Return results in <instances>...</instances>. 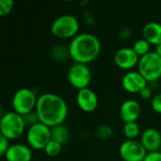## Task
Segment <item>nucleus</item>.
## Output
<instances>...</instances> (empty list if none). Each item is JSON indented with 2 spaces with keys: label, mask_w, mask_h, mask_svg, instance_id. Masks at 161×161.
<instances>
[{
  "label": "nucleus",
  "mask_w": 161,
  "mask_h": 161,
  "mask_svg": "<svg viewBox=\"0 0 161 161\" xmlns=\"http://www.w3.org/2000/svg\"><path fill=\"white\" fill-rule=\"evenodd\" d=\"M9 146V140H8L5 136L0 134V155L5 156Z\"/></svg>",
  "instance_id": "a878e982"
},
{
  "label": "nucleus",
  "mask_w": 161,
  "mask_h": 161,
  "mask_svg": "<svg viewBox=\"0 0 161 161\" xmlns=\"http://www.w3.org/2000/svg\"><path fill=\"white\" fill-rule=\"evenodd\" d=\"M120 156L125 161H143L148 152L141 142L126 140L120 146Z\"/></svg>",
  "instance_id": "1a4fd4ad"
},
{
  "label": "nucleus",
  "mask_w": 161,
  "mask_h": 161,
  "mask_svg": "<svg viewBox=\"0 0 161 161\" xmlns=\"http://www.w3.org/2000/svg\"><path fill=\"white\" fill-rule=\"evenodd\" d=\"M23 118H24L25 124L27 128L38 124V123H40V119H39V116H38V113L36 110H33V111L24 115Z\"/></svg>",
  "instance_id": "5701e85b"
},
{
  "label": "nucleus",
  "mask_w": 161,
  "mask_h": 161,
  "mask_svg": "<svg viewBox=\"0 0 161 161\" xmlns=\"http://www.w3.org/2000/svg\"><path fill=\"white\" fill-rule=\"evenodd\" d=\"M76 103L79 108L83 111L92 112L97 108L99 99L97 94L92 90H91L90 88H86L77 92Z\"/></svg>",
  "instance_id": "f8f14e48"
},
{
  "label": "nucleus",
  "mask_w": 161,
  "mask_h": 161,
  "mask_svg": "<svg viewBox=\"0 0 161 161\" xmlns=\"http://www.w3.org/2000/svg\"><path fill=\"white\" fill-rule=\"evenodd\" d=\"M132 34V31L130 28H123L121 31H120V37L122 39H127L128 37H130Z\"/></svg>",
  "instance_id": "c85d7f7f"
},
{
  "label": "nucleus",
  "mask_w": 161,
  "mask_h": 161,
  "mask_svg": "<svg viewBox=\"0 0 161 161\" xmlns=\"http://www.w3.org/2000/svg\"><path fill=\"white\" fill-rule=\"evenodd\" d=\"M142 36L150 44L158 45L161 43V24L158 22L147 23L142 28Z\"/></svg>",
  "instance_id": "dca6fc26"
},
{
  "label": "nucleus",
  "mask_w": 161,
  "mask_h": 161,
  "mask_svg": "<svg viewBox=\"0 0 161 161\" xmlns=\"http://www.w3.org/2000/svg\"><path fill=\"white\" fill-rule=\"evenodd\" d=\"M70 58L77 63L88 64L93 61L101 52V42L98 37L91 33L77 34L68 45Z\"/></svg>",
  "instance_id": "f03ea898"
},
{
  "label": "nucleus",
  "mask_w": 161,
  "mask_h": 161,
  "mask_svg": "<svg viewBox=\"0 0 161 161\" xmlns=\"http://www.w3.org/2000/svg\"><path fill=\"white\" fill-rule=\"evenodd\" d=\"M122 85L127 92L140 93L147 87V80L139 71H129L123 76Z\"/></svg>",
  "instance_id": "9b49d317"
},
{
  "label": "nucleus",
  "mask_w": 161,
  "mask_h": 161,
  "mask_svg": "<svg viewBox=\"0 0 161 161\" xmlns=\"http://www.w3.org/2000/svg\"><path fill=\"white\" fill-rule=\"evenodd\" d=\"M141 105L134 99L125 100L120 108V117L125 123L136 122L141 114Z\"/></svg>",
  "instance_id": "2eb2a0df"
},
{
  "label": "nucleus",
  "mask_w": 161,
  "mask_h": 161,
  "mask_svg": "<svg viewBox=\"0 0 161 161\" xmlns=\"http://www.w3.org/2000/svg\"><path fill=\"white\" fill-rule=\"evenodd\" d=\"M26 125L22 115L15 111L5 113L0 121V134L8 140H16L25 132Z\"/></svg>",
  "instance_id": "7ed1b4c3"
},
{
  "label": "nucleus",
  "mask_w": 161,
  "mask_h": 161,
  "mask_svg": "<svg viewBox=\"0 0 161 161\" xmlns=\"http://www.w3.org/2000/svg\"><path fill=\"white\" fill-rule=\"evenodd\" d=\"M138 71L147 80L155 82L161 77V57L155 51H151L145 56L140 58Z\"/></svg>",
  "instance_id": "39448f33"
},
{
  "label": "nucleus",
  "mask_w": 161,
  "mask_h": 161,
  "mask_svg": "<svg viewBox=\"0 0 161 161\" xmlns=\"http://www.w3.org/2000/svg\"><path fill=\"white\" fill-rule=\"evenodd\" d=\"M143 161H161V152H152L148 153Z\"/></svg>",
  "instance_id": "bb28decb"
},
{
  "label": "nucleus",
  "mask_w": 161,
  "mask_h": 161,
  "mask_svg": "<svg viewBox=\"0 0 161 161\" xmlns=\"http://www.w3.org/2000/svg\"><path fill=\"white\" fill-rule=\"evenodd\" d=\"M155 52H156L159 57H161V43L156 46V48H155Z\"/></svg>",
  "instance_id": "c756f323"
},
{
  "label": "nucleus",
  "mask_w": 161,
  "mask_h": 161,
  "mask_svg": "<svg viewBox=\"0 0 161 161\" xmlns=\"http://www.w3.org/2000/svg\"><path fill=\"white\" fill-rule=\"evenodd\" d=\"M132 48L134 49V51L137 53V55H138L140 58H142V57H143V56H145L146 54H148V53L151 52V50H150V48H151L150 42H147L145 39H143V38H142V39L137 40V41L134 42Z\"/></svg>",
  "instance_id": "aec40b11"
},
{
  "label": "nucleus",
  "mask_w": 161,
  "mask_h": 161,
  "mask_svg": "<svg viewBox=\"0 0 161 161\" xmlns=\"http://www.w3.org/2000/svg\"><path fill=\"white\" fill-rule=\"evenodd\" d=\"M151 106H152V108L157 113L161 114V93L156 94L155 96H153V98L151 100Z\"/></svg>",
  "instance_id": "393cba45"
},
{
  "label": "nucleus",
  "mask_w": 161,
  "mask_h": 161,
  "mask_svg": "<svg viewBox=\"0 0 161 161\" xmlns=\"http://www.w3.org/2000/svg\"><path fill=\"white\" fill-rule=\"evenodd\" d=\"M35 110L40 122L49 127L63 124L68 115V106L65 100L52 92H45L38 97Z\"/></svg>",
  "instance_id": "f257e3e1"
},
{
  "label": "nucleus",
  "mask_w": 161,
  "mask_h": 161,
  "mask_svg": "<svg viewBox=\"0 0 161 161\" xmlns=\"http://www.w3.org/2000/svg\"><path fill=\"white\" fill-rule=\"evenodd\" d=\"M51 138L53 141L63 145L70 139V131L68 127L63 124L58 125L56 126L51 127Z\"/></svg>",
  "instance_id": "f3484780"
},
{
  "label": "nucleus",
  "mask_w": 161,
  "mask_h": 161,
  "mask_svg": "<svg viewBox=\"0 0 161 161\" xmlns=\"http://www.w3.org/2000/svg\"><path fill=\"white\" fill-rule=\"evenodd\" d=\"M140 95H141V97L142 98V99H144V100H148V99H151V98H153L152 97V95H153V92H152V90L147 86V87H145L140 93H139Z\"/></svg>",
  "instance_id": "cd10ccee"
},
{
  "label": "nucleus",
  "mask_w": 161,
  "mask_h": 161,
  "mask_svg": "<svg viewBox=\"0 0 161 161\" xmlns=\"http://www.w3.org/2000/svg\"><path fill=\"white\" fill-rule=\"evenodd\" d=\"M141 130L137 122L125 123L124 125V134L127 140H136L138 136H140Z\"/></svg>",
  "instance_id": "6ab92c4d"
},
{
  "label": "nucleus",
  "mask_w": 161,
  "mask_h": 161,
  "mask_svg": "<svg viewBox=\"0 0 161 161\" xmlns=\"http://www.w3.org/2000/svg\"><path fill=\"white\" fill-rule=\"evenodd\" d=\"M140 142L148 153L157 152L161 147L160 132L154 127L146 128L142 133Z\"/></svg>",
  "instance_id": "ddd939ff"
},
{
  "label": "nucleus",
  "mask_w": 161,
  "mask_h": 161,
  "mask_svg": "<svg viewBox=\"0 0 161 161\" xmlns=\"http://www.w3.org/2000/svg\"><path fill=\"white\" fill-rule=\"evenodd\" d=\"M113 135V129L108 125H102L96 129V136L101 140H107Z\"/></svg>",
  "instance_id": "4be33fe9"
},
{
  "label": "nucleus",
  "mask_w": 161,
  "mask_h": 161,
  "mask_svg": "<svg viewBox=\"0 0 161 161\" xmlns=\"http://www.w3.org/2000/svg\"><path fill=\"white\" fill-rule=\"evenodd\" d=\"M79 30V22L72 14H63L56 18L51 25V32L59 39L75 38Z\"/></svg>",
  "instance_id": "20e7f679"
},
{
  "label": "nucleus",
  "mask_w": 161,
  "mask_h": 161,
  "mask_svg": "<svg viewBox=\"0 0 161 161\" xmlns=\"http://www.w3.org/2000/svg\"><path fill=\"white\" fill-rule=\"evenodd\" d=\"M51 140V127L41 122L27 128L26 142L28 146L32 149L44 150Z\"/></svg>",
  "instance_id": "0eeeda50"
},
{
  "label": "nucleus",
  "mask_w": 161,
  "mask_h": 161,
  "mask_svg": "<svg viewBox=\"0 0 161 161\" xmlns=\"http://www.w3.org/2000/svg\"><path fill=\"white\" fill-rule=\"evenodd\" d=\"M4 157L7 161H32V151L28 145L15 143L9 146Z\"/></svg>",
  "instance_id": "4468645a"
},
{
  "label": "nucleus",
  "mask_w": 161,
  "mask_h": 161,
  "mask_svg": "<svg viewBox=\"0 0 161 161\" xmlns=\"http://www.w3.org/2000/svg\"><path fill=\"white\" fill-rule=\"evenodd\" d=\"M67 78L74 88L80 91L89 88L92 81V72L87 64L75 62L68 70Z\"/></svg>",
  "instance_id": "6e6552de"
},
{
  "label": "nucleus",
  "mask_w": 161,
  "mask_h": 161,
  "mask_svg": "<svg viewBox=\"0 0 161 161\" xmlns=\"http://www.w3.org/2000/svg\"><path fill=\"white\" fill-rule=\"evenodd\" d=\"M51 55L54 59L58 61H64L67 59V58L70 57L69 48L62 44H57L52 48Z\"/></svg>",
  "instance_id": "a211bd4d"
},
{
  "label": "nucleus",
  "mask_w": 161,
  "mask_h": 161,
  "mask_svg": "<svg viewBox=\"0 0 161 161\" xmlns=\"http://www.w3.org/2000/svg\"><path fill=\"white\" fill-rule=\"evenodd\" d=\"M62 145L53 140H51L44 148V152L49 157H57L61 152Z\"/></svg>",
  "instance_id": "412c9836"
},
{
  "label": "nucleus",
  "mask_w": 161,
  "mask_h": 161,
  "mask_svg": "<svg viewBox=\"0 0 161 161\" xmlns=\"http://www.w3.org/2000/svg\"><path fill=\"white\" fill-rule=\"evenodd\" d=\"M38 98L35 92L28 88H21L15 92L11 100L13 111L24 116L36 108Z\"/></svg>",
  "instance_id": "423d86ee"
},
{
  "label": "nucleus",
  "mask_w": 161,
  "mask_h": 161,
  "mask_svg": "<svg viewBox=\"0 0 161 161\" xmlns=\"http://www.w3.org/2000/svg\"><path fill=\"white\" fill-rule=\"evenodd\" d=\"M114 61L119 68L123 70H131L136 65L138 66L140 57L132 47H124L115 53Z\"/></svg>",
  "instance_id": "9d476101"
},
{
  "label": "nucleus",
  "mask_w": 161,
  "mask_h": 161,
  "mask_svg": "<svg viewBox=\"0 0 161 161\" xmlns=\"http://www.w3.org/2000/svg\"><path fill=\"white\" fill-rule=\"evenodd\" d=\"M14 2L12 0H0V15H8L13 8Z\"/></svg>",
  "instance_id": "b1692460"
}]
</instances>
